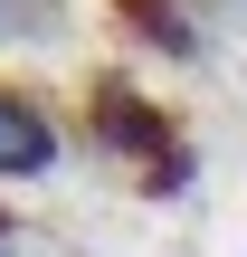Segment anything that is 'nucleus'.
<instances>
[{
	"instance_id": "nucleus-1",
	"label": "nucleus",
	"mask_w": 247,
	"mask_h": 257,
	"mask_svg": "<svg viewBox=\"0 0 247 257\" xmlns=\"http://www.w3.org/2000/svg\"><path fill=\"white\" fill-rule=\"evenodd\" d=\"M86 153H105L114 172H133L143 191H190V143H181V124L162 114V95H143L133 76H86Z\"/></svg>"
},
{
	"instance_id": "nucleus-4",
	"label": "nucleus",
	"mask_w": 247,
	"mask_h": 257,
	"mask_svg": "<svg viewBox=\"0 0 247 257\" xmlns=\"http://www.w3.org/2000/svg\"><path fill=\"white\" fill-rule=\"evenodd\" d=\"M76 38V0H0V57H48Z\"/></svg>"
},
{
	"instance_id": "nucleus-2",
	"label": "nucleus",
	"mask_w": 247,
	"mask_h": 257,
	"mask_svg": "<svg viewBox=\"0 0 247 257\" xmlns=\"http://www.w3.org/2000/svg\"><path fill=\"white\" fill-rule=\"evenodd\" d=\"M57 162H67V124L48 114V95H29V86L0 76V191L48 181Z\"/></svg>"
},
{
	"instance_id": "nucleus-5",
	"label": "nucleus",
	"mask_w": 247,
	"mask_h": 257,
	"mask_svg": "<svg viewBox=\"0 0 247 257\" xmlns=\"http://www.w3.org/2000/svg\"><path fill=\"white\" fill-rule=\"evenodd\" d=\"M0 257H38V248H29V229H19L10 210H0Z\"/></svg>"
},
{
	"instance_id": "nucleus-3",
	"label": "nucleus",
	"mask_w": 247,
	"mask_h": 257,
	"mask_svg": "<svg viewBox=\"0 0 247 257\" xmlns=\"http://www.w3.org/2000/svg\"><path fill=\"white\" fill-rule=\"evenodd\" d=\"M105 10H114V19L143 38V48H162V57H181V67L209 48V29H200V0H105Z\"/></svg>"
}]
</instances>
